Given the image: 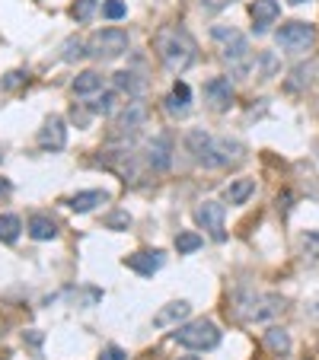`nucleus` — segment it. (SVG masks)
Masks as SVG:
<instances>
[{"mask_svg": "<svg viewBox=\"0 0 319 360\" xmlns=\"http://www.w3.org/2000/svg\"><path fill=\"white\" fill-rule=\"evenodd\" d=\"M185 147L195 157V163L204 169H220L243 159V143L230 141V137H211L208 131H188Z\"/></svg>", "mask_w": 319, "mask_h": 360, "instance_id": "nucleus-1", "label": "nucleus"}, {"mask_svg": "<svg viewBox=\"0 0 319 360\" xmlns=\"http://www.w3.org/2000/svg\"><path fill=\"white\" fill-rule=\"evenodd\" d=\"M157 51L160 58H163V64H166L173 74H182V70H188L195 64V39L185 29H163V32L157 35Z\"/></svg>", "mask_w": 319, "mask_h": 360, "instance_id": "nucleus-2", "label": "nucleus"}, {"mask_svg": "<svg viewBox=\"0 0 319 360\" xmlns=\"http://www.w3.org/2000/svg\"><path fill=\"white\" fill-rule=\"evenodd\" d=\"M173 341L188 348V351H214V348L220 344V328L214 326L211 319H195V322L176 326Z\"/></svg>", "mask_w": 319, "mask_h": 360, "instance_id": "nucleus-3", "label": "nucleus"}, {"mask_svg": "<svg viewBox=\"0 0 319 360\" xmlns=\"http://www.w3.org/2000/svg\"><path fill=\"white\" fill-rule=\"evenodd\" d=\"M131 45L125 29H99V32L93 35L90 42H86V54L96 61H112V58H122Z\"/></svg>", "mask_w": 319, "mask_h": 360, "instance_id": "nucleus-4", "label": "nucleus"}, {"mask_svg": "<svg viewBox=\"0 0 319 360\" xmlns=\"http://www.w3.org/2000/svg\"><path fill=\"white\" fill-rule=\"evenodd\" d=\"M214 39L218 42H224V61H227L233 70H249V42H246V35H240L236 29H230V26H218L214 29Z\"/></svg>", "mask_w": 319, "mask_h": 360, "instance_id": "nucleus-5", "label": "nucleus"}, {"mask_svg": "<svg viewBox=\"0 0 319 360\" xmlns=\"http://www.w3.org/2000/svg\"><path fill=\"white\" fill-rule=\"evenodd\" d=\"M275 42L284 51L303 54V51H310L313 45H316V29H313L310 23H303V19H291V23H284L275 32Z\"/></svg>", "mask_w": 319, "mask_h": 360, "instance_id": "nucleus-6", "label": "nucleus"}, {"mask_svg": "<svg viewBox=\"0 0 319 360\" xmlns=\"http://www.w3.org/2000/svg\"><path fill=\"white\" fill-rule=\"evenodd\" d=\"M281 310H284V300L275 297V293H243L240 297V312L249 322H265V319L278 316Z\"/></svg>", "mask_w": 319, "mask_h": 360, "instance_id": "nucleus-7", "label": "nucleus"}, {"mask_svg": "<svg viewBox=\"0 0 319 360\" xmlns=\"http://www.w3.org/2000/svg\"><path fill=\"white\" fill-rule=\"evenodd\" d=\"M195 220H198V226H202L214 243H224V239H227V226H224V204L202 201L198 208H195Z\"/></svg>", "mask_w": 319, "mask_h": 360, "instance_id": "nucleus-8", "label": "nucleus"}, {"mask_svg": "<svg viewBox=\"0 0 319 360\" xmlns=\"http://www.w3.org/2000/svg\"><path fill=\"white\" fill-rule=\"evenodd\" d=\"M39 147H42V150H51V153L68 147V125H64L61 115L45 118V125L39 128Z\"/></svg>", "mask_w": 319, "mask_h": 360, "instance_id": "nucleus-9", "label": "nucleus"}, {"mask_svg": "<svg viewBox=\"0 0 319 360\" xmlns=\"http://www.w3.org/2000/svg\"><path fill=\"white\" fill-rule=\"evenodd\" d=\"M249 17H252V29H255V35L269 32V26L281 17V3H278V0H252Z\"/></svg>", "mask_w": 319, "mask_h": 360, "instance_id": "nucleus-10", "label": "nucleus"}, {"mask_svg": "<svg viewBox=\"0 0 319 360\" xmlns=\"http://www.w3.org/2000/svg\"><path fill=\"white\" fill-rule=\"evenodd\" d=\"M163 261L166 259H163V252L160 249H141V252H135V255H128L125 265L141 277H153L160 268H163Z\"/></svg>", "mask_w": 319, "mask_h": 360, "instance_id": "nucleus-11", "label": "nucleus"}, {"mask_svg": "<svg viewBox=\"0 0 319 360\" xmlns=\"http://www.w3.org/2000/svg\"><path fill=\"white\" fill-rule=\"evenodd\" d=\"M204 99L211 102V109L227 112L233 106V86H230V77H214L204 83Z\"/></svg>", "mask_w": 319, "mask_h": 360, "instance_id": "nucleus-12", "label": "nucleus"}, {"mask_svg": "<svg viewBox=\"0 0 319 360\" xmlns=\"http://www.w3.org/2000/svg\"><path fill=\"white\" fill-rule=\"evenodd\" d=\"M147 163H151L153 172H166L173 166V141L166 134H157L147 143Z\"/></svg>", "mask_w": 319, "mask_h": 360, "instance_id": "nucleus-13", "label": "nucleus"}, {"mask_svg": "<svg viewBox=\"0 0 319 360\" xmlns=\"http://www.w3.org/2000/svg\"><path fill=\"white\" fill-rule=\"evenodd\" d=\"M147 121V109L141 102H128V109L122 112V118L115 121V134L125 137V134H137V128Z\"/></svg>", "mask_w": 319, "mask_h": 360, "instance_id": "nucleus-14", "label": "nucleus"}, {"mask_svg": "<svg viewBox=\"0 0 319 360\" xmlns=\"http://www.w3.org/2000/svg\"><path fill=\"white\" fill-rule=\"evenodd\" d=\"M188 310H192V306H188V303H185V300L166 303V306H163V310H160L157 316H153V326H157V328H166V326H179V322H182V319L188 316Z\"/></svg>", "mask_w": 319, "mask_h": 360, "instance_id": "nucleus-15", "label": "nucleus"}, {"mask_svg": "<svg viewBox=\"0 0 319 360\" xmlns=\"http://www.w3.org/2000/svg\"><path fill=\"white\" fill-rule=\"evenodd\" d=\"M109 201V192H99V188H93V192H77L74 198H70V210H77V214H86V210L99 208V204Z\"/></svg>", "mask_w": 319, "mask_h": 360, "instance_id": "nucleus-16", "label": "nucleus"}, {"mask_svg": "<svg viewBox=\"0 0 319 360\" xmlns=\"http://www.w3.org/2000/svg\"><path fill=\"white\" fill-rule=\"evenodd\" d=\"M29 236L39 239V243H48V239L58 236V223L51 217H45V214H32V217H29Z\"/></svg>", "mask_w": 319, "mask_h": 360, "instance_id": "nucleus-17", "label": "nucleus"}, {"mask_svg": "<svg viewBox=\"0 0 319 360\" xmlns=\"http://www.w3.org/2000/svg\"><path fill=\"white\" fill-rule=\"evenodd\" d=\"M188 102H192V90H188V83L176 80V83H173V92L166 96V109L173 112V115H185V112H188Z\"/></svg>", "mask_w": 319, "mask_h": 360, "instance_id": "nucleus-18", "label": "nucleus"}, {"mask_svg": "<svg viewBox=\"0 0 319 360\" xmlns=\"http://www.w3.org/2000/svg\"><path fill=\"white\" fill-rule=\"evenodd\" d=\"M102 83H106V77L99 74V70H84V74L74 77V86L70 90L77 92V96H93V92H99Z\"/></svg>", "mask_w": 319, "mask_h": 360, "instance_id": "nucleus-19", "label": "nucleus"}, {"mask_svg": "<svg viewBox=\"0 0 319 360\" xmlns=\"http://www.w3.org/2000/svg\"><path fill=\"white\" fill-rule=\"evenodd\" d=\"M265 348H269L271 354H278V357H284V354L291 351V335H287L284 328H269V332H265Z\"/></svg>", "mask_w": 319, "mask_h": 360, "instance_id": "nucleus-20", "label": "nucleus"}, {"mask_svg": "<svg viewBox=\"0 0 319 360\" xmlns=\"http://www.w3.org/2000/svg\"><path fill=\"white\" fill-rule=\"evenodd\" d=\"M252 192H255V182H252V179H236L227 188V204H246Z\"/></svg>", "mask_w": 319, "mask_h": 360, "instance_id": "nucleus-21", "label": "nucleus"}, {"mask_svg": "<svg viewBox=\"0 0 319 360\" xmlns=\"http://www.w3.org/2000/svg\"><path fill=\"white\" fill-rule=\"evenodd\" d=\"M19 230H23V223L17 214H0V243H17Z\"/></svg>", "mask_w": 319, "mask_h": 360, "instance_id": "nucleus-22", "label": "nucleus"}, {"mask_svg": "<svg viewBox=\"0 0 319 360\" xmlns=\"http://www.w3.org/2000/svg\"><path fill=\"white\" fill-rule=\"evenodd\" d=\"M112 80H115V86L122 92H128V96H137V92H141V86H144V80H137V74H131V70H118Z\"/></svg>", "mask_w": 319, "mask_h": 360, "instance_id": "nucleus-23", "label": "nucleus"}, {"mask_svg": "<svg viewBox=\"0 0 319 360\" xmlns=\"http://www.w3.org/2000/svg\"><path fill=\"white\" fill-rule=\"evenodd\" d=\"M202 243H204L202 236H198V233H188V230L176 236V249H179V255H188V252H198V249H202Z\"/></svg>", "mask_w": 319, "mask_h": 360, "instance_id": "nucleus-24", "label": "nucleus"}, {"mask_svg": "<svg viewBox=\"0 0 319 360\" xmlns=\"http://www.w3.org/2000/svg\"><path fill=\"white\" fill-rule=\"evenodd\" d=\"M96 7H99V0H77L74 10H70V17H74L77 23H90Z\"/></svg>", "mask_w": 319, "mask_h": 360, "instance_id": "nucleus-25", "label": "nucleus"}, {"mask_svg": "<svg viewBox=\"0 0 319 360\" xmlns=\"http://www.w3.org/2000/svg\"><path fill=\"white\" fill-rule=\"evenodd\" d=\"M86 54V45L80 42V39H68L64 42V51H61V58L68 61V64H74V61H80Z\"/></svg>", "mask_w": 319, "mask_h": 360, "instance_id": "nucleus-26", "label": "nucleus"}, {"mask_svg": "<svg viewBox=\"0 0 319 360\" xmlns=\"http://www.w3.org/2000/svg\"><path fill=\"white\" fill-rule=\"evenodd\" d=\"M112 109H115V92H102L99 99L90 106L93 115H112Z\"/></svg>", "mask_w": 319, "mask_h": 360, "instance_id": "nucleus-27", "label": "nucleus"}, {"mask_svg": "<svg viewBox=\"0 0 319 360\" xmlns=\"http://www.w3.org/2000/svg\"><path fill=\"white\" fill-rule=\"evenodd\" d=\"M128 13L125 0H102V17L106 19H122Z\"/></svg>", "mask_w": 319, "mask_h": 360, "instance_id": "nucleus-28", "label": "nucleus"}, {"mask_svg": "<svg viewBox=\"0 0 319 360\" xmlns=\"http://www.w3.org/2000/svg\"><path fill=\"white\" fill-rule=\"evenodd\" d=\"M303 252H307L310 259H319V233H307V236H303Z\"/></svg>", "mask_w": 319, "mask_h": 360, "instance_id": "nucleus-29", "label": "nucleus"}, {"mask_svg": "<svg viewBox=\"0 0 319 360\" xmlns=\"http://www.w3.org/2000/svg\"><path fill=\"white\" fill-rule=\"evenodd\" d=\"M106 226H112V230H128V226H131V217H128V214H112V217H106Z\"/></svg>", "mask_w": 319, "mask_h": 360, "instance_id": "nucleus-30", "label": "nucleus"}, {"mask_svg": "<svg viewBox=\"0 0 319 360\" xmlns=\"http://www.w3.org/2000/svg\"><path fill=\"white\" fill-rule=\"evenodd\" d=\"M99 360H125V351L118 348V344H109L106 351H102V357Z\"/></svg>", "mask_w": 319, "mask_h": 360, "instance_id": "nucleus-31", "label": "nucleus"}, {"mask_svg": "<svg viewBox=\"0 0 319 360\" xmlns=\"http://www.w3.org/2000/svg\"><path fill=\"white\" fill-rule=\"evenodd\" d=\"M230 3H236V0H202V7H204V10H211V13H218V10L230 7Z\"/></svg>", "mask_w": 319, "mask_h": 360, "instance_id": "nucleus-32", "label": "nucleus"}, {"mask_svg": "<svg viewBox=\"0 0 319 360\" xmlns=\"http://www.w3.org/2000/svg\"><path fill=\"white\" fill-rule=\"evenodd\" d=\"M23 80H26V74H23V70H10V74H7V80H3V86H7V90H13V86H19V83H23Z\"/></svg>", "mask_w": 319, "mask_h": 360, "instance_id": "nucleus-33", "label": "nucleus"}, {"mask_svg": "<svg viewBox=\"0 0 319 360\" xmlns=\"http://www.w3.org/2000/svg\"><path fill=\"white\" fill-rule=\"evenodd\" d=\"M26 338H29V341H32V344H42V332H29V335H26Z\"/></svg>", "mask_w": 319, "mask_h": 360, "instance_id": "nucleus-34", "label": "nucleus"}, {"mask_svg": "<svg viewBox=\"0 0 319 360\" xmlns=\"http://www.w3.org/2000/svg\"><path fill=\"white\" fill-rule=\"evenodd\" d=\"M10 192V182H7V179H0V194H7Z\"/></svg>", "mask_w": 319, "mask_h": 360, "instance_id": "nucleus-35", "label": "nucleus"}, {"mask_svg": "<svg viewBox=\"0 0 319 360\" xmlns=\"http://www.w3.org/2000/svg\"><path fill=\"white\" fill-rule=\"evenodd\" d=\"M287 3H294V7H300V3H310V0H287Z\"/></svg>", "mask_w": 319, "mask_h": 360, "instance_id": "nucleus-36", "label": "nucleus"}, {"mask_svg": "<svg viewBox=\"0 0 319 360\" xmlns=\"http://www.w3.org/2000/svg\"><path fill=\"white\" fill-rule=\"evenodd\" d=\"M179 360H195V357H179Z\"/></svg>", "mask_w": 319, "mask_h": 360, "instance_id": "nucleus-37", "label": "nucleus"}, {"mask_svg": "<svg viewBox=\"0 0 319 360\" xmlns=\"http://www.w3.org/2000/svg\"><path fill=\"white\" fill-rule=\"evenodd\" d=\"M0 157H3V153H0Z\"/></svg>", "mask_w": 319, "mask_h": 360, "instance_id": "nucleus-38", "label": "nucleus"}, {"mask_svg": "<svg viewBox=\"0 0 319 360\" xmlns=\"http://www.w3.org/2000/svg\"><path fill=\"white\" fill-rule=\"evenodd\" d=\"M0 360H3V357H0Z\"/></svg>", "mask_w": 319, "mask_h": 360, "instance_id": "nucleus-39", "label": "nucleus"}]
</instances>
